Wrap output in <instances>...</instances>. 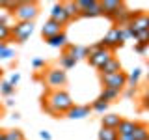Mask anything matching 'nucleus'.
I'll return each instance as SVG.
<instances>
[{"label":"nucleus","mask_w":149,"mask_h":140,"mask_svg":"<svg viewBox=\"0 0 149 140\" xmlns=\"http://www.w3.org/2000/svg\"><path fill=\"white\" fill-rule=\"evenodd\" d=\"M73 105H74L73 97L65 90H49L43 95V108L50 116H54V118H60V116L67 114L73 108Z\"/></svg>","instance_id":"obj_1"},{"label":"nucleus","mask_w":149,"mask_h":140,"mask_svg":"<svg viewBox=\"0 0 149 140\" xmlns=\"http://www.w3.org/2000/svg\"><path fill=\"white\" fill-rule=\"evenodd\" d=\"M142 108L143 110H149V99H146V97L142 99Z\"/></svg>","instance_id":"obj_38"},{"label":"nucleus","mask_w":149,"mask_h":140,"mask_svg":"<svg viewBox=\"0 0 149 140\" xmlns=\"http://www.w3.org/2000/svg\"><path fill=\"white\" fill-rule=\"evenodd\" d=\"M6 138V131H0V140H4Z\"/></svg>","instance_id":"obj_42"},{"label":"nucleus","mask_w":149,"mask_h":140,"mask_svg":"<svg viewBox=\"0 0 149 140\" xmlns=\"http://www.w3.org/2000/svg\"><path fill=\"white\" fill-rule=\"evenodd\" d=\"M99 47L108 49V50H112V52H114L116 49H119V47H123V41L119 39V28L118 26H112L110 30L106 32V36L99 41Z\"/></svg>","instance_id":"obj_7"},{"label":"nucleus","mask_w":149,"mask_h":140,"mask_svg":"<svg viewBox=\"0 0 149 140\" xmlns=\"http://www.w3.org/2000/svg\"><path fill=\"white\" fill-rule=\"evenodd\" d=\"M63 50L71 54L77 62L78 60H88V56H90V47H82V45H71L69 43Z\"/></svg>","instance_id":"obj_14"},{"label":"nucleus","mask_w":149,"mask_h":140,"mask_svg":"<svg viewBox=\"0 0 149 140\" xmlns=\"http://www.w3.org/2000/svg\"><path fill=\"white\" fill-rule=\"evenodd\" d=\"M143 97H146V99H149V84L146 86V92H143Z\"/></svg>","instance_id":"obj_40"},{"label":"nucleus","mask_w":149,"mask_h":140,"mask_svg":"<svg viewBox=\"0 0 149 140\" xmlns=\"http://www.w3.org/2000/svg\"><path fill=\"white\" fill-rule=\"evenodd\" d=\"M101 84H102V88L123 92L127 88V73L119 71V73H114V75H101Z\"/></svg>","instance_id":"obj_5"},{"label":"nucleus","mask_w":149,"mask_h":140,"mask_svg":"<svg viewBox=\"0 0 149 140\" xmlns=\"http://www.w3.org/2000/svg\"><path fill=\"white\" fill-rule=\"evenodd\" d=\"M45 82L49 90H63V86L67 84V73L62 67H50L45 73Z\"/></svg>","instance_id":"obj_3"},{"label":"nucleus","mask_w":149,"mask_h":140,"mask_svg":"<svg viewBox=\"0 0 149 140\" xmlns=\"http://www.w3.org/2000/svg\"><path fill=\"white\" fill-rule=\"evenodd\" d=\"M119 71H121V62L116 58V56H114V58H110L108 62H106V64L99 69L101 75H114V73H119Z\"/></svg>","instance_id":"obj_16"},{"label":"nucleus","mask_w":149,"mask_h":140,"mask_svg":"<svg viewBox=\"0 0 149 140\" xmlns=\"http://www.w3.org/2000/svg\"><path fill=\"white\" fill-rule=\"evenodd\" d=\"M90 106H91V112H99V114H106V110H108L110 103H106V101H101L99 97H97V99L93 101Z\"/></svg>","instance_id":"obj_24"},{"label":"nucleus","mask_w":149,"mask_h":140,"mask_svg":"<svg viewBox=\"0 0 149 140\" xmlns=\"http://www.w3.org/2000/svg\"><path fill=\"white\" fill-rule=\"evenodd\" d=\"M2 114H4V105H0V120H2Z\"/></svg>","instance_id":"obj_43"},{"label":"nucleus","mask_w":149,"mask_h":140,"mask_svg":"<svg viewBox=\"0 0 149 140\" xmlns=\"http://www.w3.org/2000/svg\"><path fill=\"white\" fill-rule=\"evenodd\" d=\"M50 19L56 22H60L62 26H65L69 21H71V17L67 15V9H65L63 4H54L52 9H50Z\"/></svg>","instance_id":"obj_9"},{"label":"nucleus","mask_w":149,"mask_h":140,"mask_svg":"<svg viewBox=\"0 0 149 140\" xmlns=\"http://www.w3.org/2000/svg\"><path fill=\"white\" fill-rule=\"evenodd\" d=\"M2 73H4V71H2V69H0V78H2Z\"/></svg>","instance_id":"obj_45"},{"label":"nucleus","mask_w":149,"mask_h":140,"mask_svg":"<svg viewBox=\"0 0 149 140\" xmlns=\"http://www.w3.org/2000/svg\"><path fill=\"white\" fill-rule=\"evenodd\" d=\"M91 114V106L90 105H73V108L67 112V118L69 120H84Z\"/></svg>","instance_id":"obj_13"},{"label":"nucleus","mask_w":149,"mask_h":140,"mask_svg":"<svg viewBox=\"0 0 149 140\" xmlns=\"http://www.w3.org/2000/svg\"><path fill=\"white\" fill-rule=\"evenodd\" d=\"M80 17H84V19H93V17H102V11H101V4L97 2H93L88 9H84V11L80 13Z\"/></svg>","instance_id":"obj_19"},{"label":"nucleus","mask_w":149,"mask_h":140,"mask_svg":"<svg viewBox=\"0 0 149 140\" xmlns=\"http://www.w3.org/2000/svg\"><path fill=\"white\" fill-rule=\"evenodd\" d=\"M63 32V26L60 24V22L52 21V19H49V21L45 22L43 26H41V36L45 37V39H49V37H54L58 34H62Z\"/></svg>","instance_id":"obj_10"},{"label":"nucleus","mask_w":149,"mask_h":140,"mask_svg":"<svg viewBox=\"0 0 149 140\" xmlns=\"http://www.w3.org/2000/svg\"><path fill=\"white\" fill-rule=\"evenodd\" d=\"M136 123H138V121H132V120H121V123H119V127H118V134H119V136L132 134L134 129H136Z\"/></svg>","instance_id":"obj_17"},{"label":"nucleus","mask_w":149,"mask_h":140,"mask_svg":"<svg viewBox=\"0 0 149 140\" xmlns=\"http://www.w3.org/2000/svg\"><path fill=\"white\" fill-rule=\"evenodd\" d=\"M121 120H123V118H121L119 114H102L101 125H102V127H106V129H116V131H118Z\"/></svg>","instance_id":"obj_15"},{"label":"nucleus","mask_w":149,"mask_h":140,"mask_svg":"<svg viewBox=\"0 0 149 140\" xmlns=\"http://www.w3.org/2000/svg\"><path fill=\"white\" fill-rule=\"evenodd\" d=\"M119 95H121V92H118V90H110V88H102V92H101L99 99H101V101H106V103H112V101L119 99Z\"/></svg>","instance_id":"obj_22"},{"label":"nucleus","mask_w":149,"mask_h":140,"mask_svg":"<svg viewBox=\"0 0 149 140\" xmlns=\"http://www.w3.org/2000/svg\"><path fill=\"white\" fill-rule=\"evenodd\" d=\"M34 22H15L11 26V39L17 43H24V41L34 34Z\"/></svg>","instance_id":"obj_6"},{"label":"nucleus","mask_w":149,"mask_h":140,"mask_svg":"<svg viewBox=\"0 0 149 140\" xmlns=\"http://www.w3.org/2000/svg\"><path fill=\"white\" fill-rule=\"evenodd\" d=\"M118 138H119V134H118V131H116V129L102 127L99 131V140H118Z\"/></svg>","instance_id":"obj_25"},{"label":"nucleus","mask_w":149,"mask_h":140,"mask_svg":"<svg viewBox=\"0 0 149 140\" xmlns=\"http://www.w3.org/2000/svg\"><path fill=\"white\" fill-rule=\"evenodd\" d=\"M134 41H136L138 45H146V47H149V30L136 32V34H134Z\"/></svg>","instance_id":"obj_27"},{"label":"nucleus","mask_w":149,"mask_h":140,"mask_svg":"<svg viewBox=\"0 0 149 140\" xmlns=\"http://www.w3.org/2000/svg\"><path fill=\"white\" fill-rule=\"evenodd\" d=\"M129 28L136 34V32H142V30H149V13H143V11H138L134 13L132 19L129 22Z\"/></svg>","instance_id":"obj_8"},{"label":"nucleus","mask_w":149,"mask_h":140,"mask_svg":"<svg viewBox=\"0 0 149 140\" xmlns=\"http://www.w3.org/2000/svg\"><path fill=\"white\" fill-rule=\"evenodd\" d=\"M45 65H47V62L43 58H34V60H32V67H34V69H43Z\"/></svg>","instance_id":"obj_33"},{"label":"nucleus","mask_w":149,"mask_h":140,"mask_svg":"<svg viewBox=\"0 0 149 140\" xmlns=\"http://www.w3.org/2000/svg\"><path fill=\"white\" fill-rule=\"evenodd\" d=\"M9 39H11V26L0 24V43H8Z\"/></svg>","instance_id":"obj_29"},{"label":"nucleus","mask_w":149,"mask_h":140,"mask_svg":"<svg viewBox=\"0 0 149 140\" xmlns=\"http://www.w3.org/2000/svg\"><path fill=\"white\" fill-rule=\"evenodd\" d=\"M8 47H9L8 43H0V52H2V50H6V49H8Z\"/></svg>","instance_id":"obj_41"},{"label":"nucleus","mask_w":149,"mask_h":140,"mask_svg":"<svg viewBox=\"0 0 149 140\" xmlns=\"http://www.w3.org/2000/svg\"><path fill=\"white\" fill-rule=\"evenodd\" d=\"M4 140H24V134H22L21 129H9L6 131V138Z\"/></svg>","instance_id":"obj_30"},{"label":"nucleus","mask_w":149,"mask_h":140,"mask_svg":"<svg viewBox=\"0 0 149 140\" xmlns=\"http://www.w3.org/2000/svg\"><path fill=\"white\" fill-rule=\"evenodd\" d=\"M110 58H114V52L108 50V49H102V47H99V43L90 47V56H88V62H90V65H93L95 69H101Z\"/></svg>","instance_id":"obj_4"},{"label":"nucleus","mask_w":149,"mask_h":140,"mask_svg":"<svg viewBox=\"0 0 149 140\" xmlns=\"http://www.w3.org/2000/svg\"><path fill=\"white\" fill-rule=\"evenodd\" d=\"M13 105H15V101H13L11 97H8V101H6V106H13Z\"/></svg>","instance_id":"obj_39"},{"label":"nucleus","mask_w":149,"mask_h":140,"mask_svg":"<svg viewBox=\"0 0 149 140\" xmlns=\"http://www.w3.org/2000/svg\"><path fill=\"white\" fill-rule=\"evenodd\" d=\"M101 4V11L106 19H114V15L118 13V9L123 6V2H118V0H104V2H99Z\"/></svg>","instance_id":"obj_12"},{"label":"nucleus","mask_w":149,"mask_h":140,"mask_svg":"<svg viewBox=\"0 0 149 140\" xmlns=\"http://www.w3.org/2000/svg\"><path fill=\"white\" fill-rule=\"evenodd\" d=\"M140 78H142V67H134L127 75V86H138Z\"/></svg>","instance_id":"obj_23"},{"label":"nucleus","mask_w":149,"mask_h":140,"mask_svg":"<svg viewBox=\"0 0 149 140\" xmlns=\"http://www.w3.org/2000/svg\"><path fill=\"white\" fill-rule=\"evenodd\" d=\"M13 58H15V49H11V47H8L6 50L0 52V60H13Z\"/></svg>","instance_id":"obj_31"},{"label":"nucleus","mask_w":149,"mask_h":140,"mask_svg":"<svg viewBox=\"0 0 149 140\" xmlns=\"http://www.w3.org/2000/svg\"><path fill=\"white\" fill-rule=\"evenodd\" d=\"M19 80H21V75H19V73H13L11 77H9V82H11V86H17Z\"/></svg>","instance_id":"obj_34"},{"label":"nucleus","mask_w":149,"mask_h":140,"mask_svg":"<svg viewBox=\"0 0 149 140\" xmlns=\"http://www.w3.org/2000/svg\"><path fill=\"white\" fill-rule=\"evenodd\" d=\"M93 2H95V0H77V8L80 9V13H82L84 9H88Z\"/></svg>","instance_id":"obj_32"},{"label":"nucleus","mask_w":149,"mask_h":140,"mask_svg":"<svg viewBox=\"0 0 149 140\" xmlns=\"http://www.w3.org/2000/svg\"><path fill=\"white\" fill-rule=\"evenodd\" d=\"M0 93L6 97H11L15 93V86H11L9 80H0Z\"/></svg>","instance_id":"obj_26"},{"label":"nucleus","mask_w":149,"mask_h":140,"mask_svg":"<svg viewBox=\"0 0 149 140\" xmlns=\"http://www.w3.org/2000/svg\"><path fill=\"white\" fill-rule=\"evenodd\" d=\"M147 84H149V71H147Z\"/></svg>","instance_id":"obj_44"},{"label":"nucleus","mask_w":149,"mask_h":140,"mask_svg":"<svg viewBox=\"0 0 149 140\" xmlns=\"http://www.w3.org/2000/svg\"><path fill=\"white\" fill-rule=\"evenodd\" d=\"M11 15L17 22H34V19L39 15V6L36 2H19Z\"/></svg>","instance_id":"obj_2"},{"label":"nucleus","mask_w":149,"mask_h":140,"mask_svg":"<svg viewBox=\"0 0 149 140\" xmlns=\"http://www.w3.org/2000/svg\"><path fill=\"white\" fill-rule=\"evenodd\" d=\"M39 136L41 138H43V140H52V136H50V133H49V131H39Z\"/></svg>","instance_id":"obj_36"},{"label":"nucleus","mask_w":149,"mask_h":140,"mask_svg":"<svg viewBox=\"0 0 149 140\" xmlns=\"http://www.w3.org/2000/svg\"><path fill=\"white\" fill-rule=\"evenodd\" d=\"M132 140H149V125L136 123V129L132 133Z\"/></svg>","instance_id":"obj_20"},{"label":"nucleus","mask_w":149,"mask_h":140,"mask_svg":"<svg viewBox=\"0 0 149 140\" xmlns=\"http://www.w3.org/2000/svg\"><path fill=\"white\" fill-rule=\"evenodd\" d=\"M47 45L54 47V49H65L69 43H67V36H65V32H62V34L54 36V37H49V39H45Z\"/></svg>","instance_id":"obj_18"},{"label":"nucleus","mask_w":149,"mask_h":140,"mask_svg":"<svg viewBox=\"0 0 149 140\" xmlns=\"http://www.w3.org/2000/svg\"><path fill=\"white\" fill-rule=\"evenodd\" d=\"M134 50H136V52H140V54H143V52H146V50H147V47L146 45H134Z\"/></svg>","instance_id":"obj_37"},{"label":"nucleus","mask_w":149,"mask_h":140,"mask_svg":"<svg viewBox=\"0 0 149 140\" xmlns=\"http://www.w3.org/2000/svg\"><path fill=\"white\" fill-rule=\"evenodd\" d=\"M63 6H65V9H67V15L71 17V19L80 17V9L77 8V2H63Z\"/></svg>","instance_id":"obj_28"},{"label":"nucleus","mask_w":149,"mask_h":140,"mask_svg":"<svg viewBox=\"0 0 149 140\" xmlns=\"http://www.w3.org/2000/svg\"><path fill=\"white\" fill-rule=\"evenodd\" d=\"M134 13L130 11V9H127V6H121L118 9V13L114 15V19H112V22H114L116 26H129V22H130V19H132Z\"/></svg>","instance_id":"obj_11"},{"label":"nucleus","mask_w":149,"mask_h":140,"mask_svg":"<svg viewBox=\"0 0 149 140\" xmlns=\"http://www.w3.org/2000/svg\"><path fill=\"white\" fill-rule=\"evenodd\" d=\"M134 93H136V86H129L127 90H125V97H132Z\"/></svg>","instance_id":"obj_35"},{"label":"nucleus","mask_w":149,"mask_h":140,"mask_svg":"<svg viewBox=\"0 0 149 140\" xmlns=\"http://www.w3.org/2000/svg\"><path fill=\"white\" fill-rule=\"evenodd\" d=\"M74 65H77V60L73 58L69 52H62V56H60V67L63 69V71H67V69H73Z\"/></svg>","instance_id":"obj_21"}]
</instances>
